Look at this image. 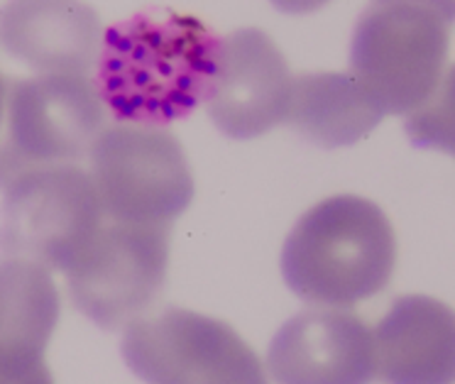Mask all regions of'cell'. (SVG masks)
I'll use <instances>...</instances> for the list:
<instances>
[{
  "label": "cell",
  "instance_id": "3957f363",
  "mask_svg": "<svg viewBox=\"0 0 455 384\" xmlns=\"http://www.w3.org/2000/svg\"><path fill=\"white\" fill-rule=\"evenodd\" d=\"M453 22L416 0H372L357 18L350 74L385 113L409 116L443 76Z\"/></svg>",
  "mask_w": 455,
  "mask_h": 384
},
{
  "label": "cell",
  "instance_id": "8fae6325",
  "mask_svg": "<svg viewBox=\"0 0 455 384\" xmlns=\"http://www.w3.org/2000/svg\"><path fill=\"white\" fill-rule=\"evenodd\" d=\"M99 12L84 0H8L0 11V42L40 74L86 76L103 44Z\"/></svg>",
  "mask_w": 455,
  "mask_h": 384
},
{
  "label": "cell",
  "instance_id": "2e32d148",
  "mask_svg": "<svg viewBox=\"0 0 455 384\" xmlns=\"http://www.w3.org/2000/svg\"><path fill=\"white\" fill-rule=\"evenodd\" d=\"M326 3H331V0H272V5L279 12H287V15H308V12L321 11Z\"/></svg>",
  "mask_w": 455,
  "mask_h": 384
},
{
  "label": "cell",
  "instance_id": "5bb4252c",
  "mask_svg": "<svg viewBox=\"0 0 455 384\" xmlns=\"http://www.w3.org/2000/svg\"><path fill=\"white\" fill-rule=\"evenodd\" d=\"M385 116L350 71H316L294 79L287 123L308 142L336 149L367 138Z\"/></svg>",
  "mask_w": 455,
  "mask_h": 384
},
{
  "label": "cell",
  "instance_id": "ba28073f",
  "mask_svg": "<svg viewBox=\"0 0 455 384\" xmlns=\"http://www.w3.org/2000/svg\"><path fill=\"white\" fill-rule=\"evenodd\" d=\"M169 228L110 220L64 272L71 304L103 331L135 321L162 292Z\"/></svg>",
  "mask_w": 455,
  "mask_h": 384
},
{
  "label": "cell",
  "instance_id": "e0dca14e",
  "mask_svg": "<svg viewBox=\"0 0 455 384\" xmlns=\"http://www.w3.org/2000/svg\"><path fill=\"white\" fill-rule=\"evenodd\" d=\"M416 3H426L435 11H441L451 22H455V0H416Z\"/></svg>",
  "mask_w": 455,
  "mask_h": 384
},
{
  "label": "cell",
  "instance_id": "9c48e42d",
  "mask_svg": "<svg viewBox=\"0 0 455 384\" xmlns=\"http://www.w3.org/2000/svg\"><path fill=\"white\" fill-rule=\"evenodd\" d=\"M294 76L267 32L243 28L220 40L206 108L233 140H252L287 123Z\"/></svg>",
  "mask_w": 455,
  "mask_h": 384
},
{
  "label": "cell",
  "instance_id": "52a82bcc",
  "mask_svg": "<svg viewBox=\"0 0 455 384\" xmlns=\"http://www.w3.org/2000/svg\"><path fill=\"white\" fill-rule=\"evenodd\" d=\"M123 357L155 384H259L265 370L233 325L179 306L125 325Z\"/></svg>",
  "mask_w": 455,
  "mask_h": 384
},
{
  "label": "cell",
  "instance_id": "6da1fadb",
  "mask_svg": "<svg viewBox=\"0 0 455 384\" xmlns=\"http://www.w3.org/2000/svg\"><path fill=\"white\" fill-rule=\"evenodd\" d=\"M216 32L187 12L145 8L103 35L96 89L118 123L162 128L208 99L218 67Z\"/></svg>",
  "mask_w": 455,
  "mask_h": 384
},
{
  "label": "cell",
  "instance_id": "277c9868",
  "mask_svg": "<svg viewBox=\"0 0 455 384\" xmlns=\"http://www.w3.org/2000/svg\"><path fill=\"white\" fill-rule=\"evenodd\" d=\"M3 191L0 252L50 272H67L106 218L93 177L79 164L28 169Z\"/></svg>",
  "mask_w": 455,
  "mask_h": 384
},
{
  "label": "cell",
  "instance_id": "9a60e30c",
  "mask_svg": "<svg viewBox=\"0 0 455 384\" xmlns=\"http://www.w3.org/2000/svg\"><path fill=\"white\" fill-rule=\"evenodd\" d=\"M404 130L414 148L455 155V64L428 100L406 116Z\"/></svg>",
  "mask_w": 455,
  "mask_h": 384
},
{
  "label": "cell",
  "instance_id": "5b68a950",
  "mask_svg": "<svg viewBox=\"0 0 455 384\" xmlns=\"http://www.w3.org/2000/svg\"><path fill=\"white\" fill-rule=\"evenodd\" d=\"M103 216L123 223L172 226L194 201L184 148L164 128L113 125L89 152Z\"/></svg>",
  "mask_w": 455,
  "mask_h": 384
},
{
  "label": "cell",
  "instance_id": "8992f818",
  "mask_svg": "<svg viewBox=\"0 0 455 384\" xmlns=\"http://www.w3.org/2000/svg\"><path fill=\"white\" fill-rule=\"evenodd\" d=\"M5 135L0 140V188L22 172L79 164L103 132L106 106L86 76L44 74L8 84Z\"/></svg>",
  "mask_w": 455,
  "mask_h": 384
},
{
  "label": "cell",
  "instance_id": "4fadbf2b",
  "mask_svg": "<svg viewBox=\"0 0 455 384\" xmlns=\"http://www.w3.org/2000/svg\"><path fill=\"white\" fill-rule=\"evenodd\" d=\"M375 348L387 382H455V311L434 296H399L377 324Z\"/></svg>",
  "mask_w": 455,
  "mask_h": 384
},
{
  "label": "cell",
  "instance_id": "7c38bea8",
  "mask_svg": "<svg viewBox=\"0 0 455 384\" xmlns=\"http://www.w3.org/2000/svg\"><path fill=\"white\" fill-rule=\"evenodd\" d=\"M60 292L47 267L0 262V384H50L44 353L60 321Z\"/></svg>",
  "mask_w": 455,
  "mask_h": 384
},
{
  "label": "cell",
  "instance_id": "ac0fdd59",
  "mask_svg": "<svg viewBox=\"0 0 455 384\" xmlns=\"http://www.w3.org/2000/svg\"><path fill=\"white\" fill-rule=\"evenodd\" d=\"M5 96H8V81L0 74V125H3V108H5Z\"/></svg>",
  "mask_w": 455,
  "mask_h": 384
},
{
  "label": "cell",
  "instance_id": "30bf717a",
  "mask_svg": "<svg viewBox=\"0 0 455 384\" xmlns=\"http://www.w3.org/2000/svg\"><path fill=\"white\" fill-rule=\"evenodd\" d=\"M267 372L287 384L370 382L377 372L375 333L343 306L304 311L272 338Z\"/></svg>",
  "mask_w": 455,
  "mask_h": 384
},
{
  "label": "cell",
  "instance_id": "7a4b0ae2",
  "mask_svg": "<svg viewBox=\"0 0 455 384\" xmlns=\"http://www.w3.org/2000/svg\"><path fill=\"white\" fill-rule=\"evenodd\" d=\"M396 236L382 208L340 194L308 208L282 247V276L316 306H355L387 289L395 275Z\"/></svg>",
  "mask_w": 455,
  "mask_h": 384
}]
</instances>
